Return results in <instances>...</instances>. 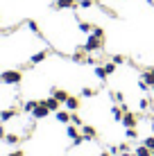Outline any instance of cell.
<instances>
[{
    "label": "cell",
    "instance_id": "cell-25",
    "mask_svg": "<svg viewBox=\"0 0 154 156\" xmlns=\"http://www.w3.org/2000/svg\"><path fill=\"white\" fill-rule=\"evenodd\" d=\"M77 7H82V9H88V7H93V0H79V2H77Z\"/></svg>",
    "mask_w": 154,
    "mask_h": 156
},
{
    "label": "cell",
    "instance_id": "cell-20",
    "mask_svg": "<svg viewBox=\"0 0 154 156\" xmlns=\"http://www.w3.org/2000/svg\"><path fill=\"white\" fill-rule=\"evenodd\" d=\"M111 100H113L116 104H123V102H125V95L118 93V90H113V93H111Z\"/></svg>",
    "mask_w": 154,
    "mask_h": 156
},
{
    "label": "cell",
    "instance_id": "cell-6",
    "mask_svg": "<svg viewBox=\"0 0 154 156\" xmlns=\"http://www.w3.org/2000/svg\"><path fill=\"white\" fill-rule=\"evenodd\" d=\"M136 122H138V118L131 113V111H125V115H123V125H125V129H127V127H136Z\"/></svg>",
    "mask_w": 154,
    "mask_h": 156
},
{
    "label": "cell",
    "instance_id": "cell-7",
    "mask_svg": "<svg viewBox=\"0 0 154 156\" xmlns=\"http://www.w3.org/2000/svg\"><path fill=\"white\" fill-rule=\"evenodd\" d=\"M52 98H55V100H59L61 104H66V100L70 98V95H68L63 88H52Z\"/></svg>",
    "mask_w": 154,
    "mask_h": 156
},
{
    "label": "cell",
    "instance_id": "cell-15",
    "mask_svg": "<svg viewBox=\"0 0 154 156\" xmlns=\"http://www.w3.org/2000/svg\"><path fill=\"white\" fill-rule=\"evenodd\" d=\"M125 136H127V140H136V138H138L136 127H127V129H125Z\"/></svg>",
    "mask_w": 154,
    "mask_h": 156
},
{
    "label": "cell",
    "instance_id": "cell-14",
    "mask_svg": "<svg viewBox=\"0 0 154 156\" xmlns=\"http://www.w3.org/2000/svg\"><path fill=\"white\" fill-rule=\"evenodd\" d=\"M66 109H68V111H77V109H79V100L70 95V98L66 100Z\"/></svg>",
    "mask_w": 154,
    "mask_h": 156
},
{
    "label": "cell",
    "instance_id": "cell-9",
    "mask_svg": "<svg viewBox=\"0 0 154 156\" xmlns=\"http://www.w3.org/2000/svg\"><path fill=\"white\" fill-rule=\"evenodd\" d=\"M45 59H48V50H41V52H36V55H32V59H30V63H32V66H36V63L45 61Z\"/></svg>",
    "mask_w": 154,
    "mask_h": 156
},
{
    "label": "cell",
    "instance_id": "cell-35",
    "mask_svg": "<svg viewBox=\"0 0 154 156\" xmlns=\"http://www.w3.org/2000/svg\"><path fill=\"white\" fill-rule=\"evenodd\" d=\"M152 133H154V120H152Z\"/></svg>",
    "mask_w": 154,
    "mask_h": 156
},
{
    "label": "cell",
    "instance_id": "cell-4",
    "mask_svg": "<svg viewBox=\"0 0 154 156\" xmlns=\"http://www.w3.org/2000/svg\"><path fill=\"white\" fill-rule=\"evenodd\" d=\"M79 131H82V136L86 138V140H95V138H98V131H95V127H91V125H82Z\"/></svg>",
    "mask_w": 154,
    "mask_h": 156
},
{
    "label": "cell",
    "instance_id": "cell-26",
    "mask_svg": "<svg viewBox=\"0 0 154 156\" xmlns=\"http://www.w3.org/2000/svg\"><path fill=\"white\" fill-rule=\"evenodd\" d=\"M143 145H145L147 149H152V152H154V136H150V138H145V140H143Z\"/></svg>",
    "mask_w": 154,
    "mask_h": 156
},
{
    "label": "cell",
    "instance_id": "cell-31",
    "mask_svg": "<svg viewBox=\"0 0 154 156\" xmlns=\"http://www.w3.org/2000/svg\"><path fill=\"white\" fill-rule=\"evenodd\" d=\"M9 156H25V154H23V152H20V149H18V152H12Z\"/></svg>",
    "mask_w": 154,
    "mask_h": 156
},
{
    "label": "cell",
    "instance_id": "cell-11",
    "mask_svg": "<svg viewBox=\"0 0 154 156\" xmlns=\"http://www.w3.org/2000/svg\"><path fill=\"white\" fill-rule=\"evenodd\" d=\"M66 133H68V138H79L82 133H79V129H77V125H73V122H68V127H66Z\"/></svg>",
    "mask_w": 154,
    "mask_h": 156
},
{
    "label": "cell",
    "instance_id": "cell-10",
    "mask_svg": "<svg viewBox=\"0 0 154 156\" xmlns=\"http://www.w3.org/2000/svg\"><path fill=\"white\" fill-rule=\"evenodd\" d=\"M55 118H57V122H61V125H68V122H70V111H57Z\"/></svg>",
    "mask_w": 154,
    "mask_h": 156
},
{
    "label": "cell",
    "instance_id": "cell-17",
    "mask_svg": "<svg viewBox=\"0 0 154 156\" xmlns=\"http://www.w3.org/2000/svg\"><path fill=\"white\" fill-rule=\"evenodd\" d=\"M36 104H39L36 100H27V102L23 104V111H25V113H32V111L36 109Z\"/></svg>",
    "mask_w": 154,
    "mask_h": 156
},
{
    "label": "cell",
    "instance_id": "cell-34",
    "mask_svg": "<svg viewBox=\"0 0 154 156\" xmlns=\"http://www.w3.org/2000/svg\"><path fill=\"white\" fill-rule=\"evenodd\" d=\"M120 156H136V154H131V152H127V154H120Z\"/></svg>",
    "mask_w": 154,
    "mask_h": 156
},
{
    "label": "cell",
    "instance_id": "cell-21",
    "mask_svg": "<svg viewBox=\"0 0 154 156\" xmlns=\"http://www.w3.org/2000/svg\"><path fill=\"white\" fill-rule=\"evenodd\" d=\"M95 95H98V90H95V88H88V86H86V88H82V98H95Z\"/></svg>",
    "mask_w": 154,
    "mask_h": 156
},
{
    "label": "cell",
    "instance_id": "cell-3",
    "mask_svg": "<svg viewBox=\"0 0 154 156\" xmlns=\"http://www.w3.org/2000/svg\"><path fill=\"white\" fill-rule=\"evenodd\" d=\"M52 113V111L50 109H48V106H45V102L43 100H41L39 102V104H36V109L34 111H32V118H34V120H43V118H48V115H50Z\"/></svg>",
    "mask_w": 154,
    "mask_h": 156
},
{
    "label": "cell",
    "instance_id": "cell-12",
    "mask_svg": "<svg viewBox=\"0 0 154 156\" xmlns=\"http://www.w3.org/2000/svg\"><path fill=\"white\" fill-rule=\"evenodd\" d=\"M141 79H143V82H145V84H154V68H147V70H143V75H141Z\"/></svg>",
    "mask_w": 154,
    "mask_h": 156
},
{
    "label": "cell",
    "instance_id": "cell-32",
    "mask_svg": "<svg viewBox=\"0 0 154 156\" xmlns=\"http://www.w3.org/2000/svg\"><path fill=\"white\" fill-rule=\"evenodd\" d=\"M0 138H5V127L0 125Z\"/></svg>",
    "mask_w": 154,
    "mask_h": 156
},
{
    "label": "cell",
    "instance_id": "cell-18",
    "mask_svg": "<svg viewBox=\"0 0 154 156\" xmlns=\"http://www.w3.org/2000/svg\"><path fill=\"white\" fill-rule=\"evenodd\" d=\"M134 154H136V156H152V149H147L145 145H138Z\"/></svg>",
    "mask_w": 154,
    "mask_h": 156
},
{
    "label": "cell",
    "instance_id": "cell-5",
    "mask_svg": "<svg viewBox=\"0 0 154 156\" xmlns=\"http://www.w3.org/2000/svg\"><path fill=\"white\" fill-rule=\"evenodd\" d=\"M52 7H55V9H75L77 7V0H57Z\"/></svg>",
    "mask_w": 154,
    "mask_h": 156
},
{
    "label": "cell",
    "instance_id": "cell-22",
    "mask_svg": "<svg viewBox=\"0 0 154 156\" xmlns=\"http://www.w3.org/2000/svg\"><path fill=\"white\" fill-rule=\"evenodd\" d=\"M20 138L18 136H14V133H5V143H9V145H16Z\"/></svg>",
    "mask_w": 154,
    "mask_h": 156
},
{
    "label": "cell",
    "instance_id": "cell-1",
    "mask_svg": "<svg viewBox=\"0 0 154 156\" xmlns=\"http://www.w3.org/2000/svg\"><path fill=\"white\" fill-rule=\"evenodd\" d=\"M104 48V30L102 27H95L91 34H88L86 43H84V50L86 52H98Z\"/></svg>",
    "mask_w": 154,
    "mask_h": 156
},
{
    "label": "cell",
    "instance_id": "cell-27",
    "mask_svg": "<svg viewBox=\"0 0 154 156\" xmlns=\"http://www.w3.org/2000/svg\"><path fill=\"white\" fill-rule=\"evenodd\" d=\"M27 27H30L32 32H34V34H39V25H36L34 20H27Z\"/></svg>",
    "mask_w": 154,
    "mask_h": 156
},
{
    "label": "cell",
    "instance_id": "cell-33",
    "mask_svg": "<svg viewBox=\"0 0 154 156\" xmlns=\"http://www.w3.org/2000/svg\"><path fill=\"white\" fill-rule=\"evenodd\" d=\"M100 156H113V154H111V152H102V154H100Z\"/></svg>",
    "mask_w": 154,
    "mask_h": 156
},
{
    "label": "cell",
    "instance_id": "cell-19",
    "mask_svg": "<svg viewBox=\"0 0 154 156\" xmlns=\"http://www.w3.org/2000/svg\"><path fill=\"white\" fill-rule=\"evenodd\" d=\"M95 77H98V79H107V77H109L107 68H104V66H98V68H95Z\"/></svg>",
    "mask_w": 154,
    "mask_h": 156
},
{
    "label": "cell",
    "instance_id": "cell-8",
    "mask_svg": "<svg viewBox=\"0 0 154 156\" xmlns=\"http://www.w3.org/2000/svg\"><path fill=\"white\" fill-rule=\"evenodd\" d=\"M18 115V109H7V111H0V122H9L12 118Z\"/></svg>",
    "mask_w": 154,
    "mask_h": 156
},
{
    "label": "cell",
    "instance_id": "cell-16",
    "mask_svg": "<svg viewBox=\"0 0 154 156\" xmlns=\"http://www.w3.org/2000/svg\"><path fill=\"white\" fill-rule=\"evenodd\" d=\"M79 30H82L84 34H91V32L95 30V25H91V23H86V20H79Z\"/></svg>",
    "mask_w": 154,
    "mask_h": 156
},
{
    "label": "cell",
    "instance_id": "cell-13",
    "mask_svg": "<svg viewBox=\"0 0 154 156\" xmlns=\"http://www.w3.org/2000/svg\"><path fill=\"white\" fill-rule=\"evenodd\" d=\"M43 102H45V106H48V109H50V111H55V113L59 111V106H61V102H59V100H55V98H48V100H43Z\"/></svg>",
    "mask_w": 154,
    "mask_h": 156
},
{
    "label": "cell",
    "instance_id": "cell-28",
    "mask_svg": "<svg viewBox=\"0 0 154 156\" xmlns=\"http://www.w3.org/2000/svg\"><path fill=\"white\" fill-rule=\"evenodd\" d=\"M125 61H127V59H125L123 55H116V57H113V63H116V66H120V63H125Z\"/></svg>",
    "mask_w": 154,
    "mask_h": 156
},
{
    "label": "cell",
    "instance_id": "cell-30",
    "mask_svg": "<svg viewBox=\"0 0 154 156\" xmlns=\"http://www.w3.org/2000/svg\"><path fill=\"white\" fill-rule=\"evenodd\" d=\"M118 149H120V154H127V152H129V145H127V143H123V145H118Z\"/></svg>",
    "mask_w": 154,
    "mask_h": 156
},
{
    "label": "cell",
    "instance_id": "cell-36",
    "mask_svg": "<svg viewBox=\"0 0 154 156\" xmlns=\"http://www.w3.org/2000/svg\"><path fill=\"white\" fill-rule=\"evenodd\" d=\"M152 93H154V84H152Z\"/></svg>",
    "mask_w": 154,
    "mask_h": 156
},
{
    "label": "cell",
    "instance_id": "cell-29",
    "mask_svg": "<svg viewBox=\"0 0 154 156\" xmlns=\"http://www.w3.org/2000/svg\"><path fill=\"white\" fill-rule=\"evenodd\" d=\"M104 68H107V73H109V75H113V73H116V63H113V61H111V63H104Z\"/></svg>",
    "mask_w": 154,
    "mask_h": 156
},
{
    "label": "cell",
    "instance_id": "cell-23",
    "mask_svg": "<svg viewBox=\"0 0 154 156\" xmlns=\"http://www.w3.org/2000/svg\"><path fill=\"white\" fill-rule=\"evenodd\" d=\"M70 122H73V125H77V127H82V125H84V122H82V118H79V115L75 113V111H70Z\"/></svg>",
    "mask_w": 154,
    "mask_h": 156
},
{
    "label": "cell",
    "instance_id": "cell-24",
    "mask_svg": "<svg viewBox=\"0 0 154 156\" xmlns=\"http://www.w3.org/2000/svg\"><path fill=\"white\" fill-rule=\"evenodd\" d=\"M138 109H141V111H147V109H150V100H147V98H141V100H138Z\"/></svg>",
    "mask_w": 154,
    "mask_h": 156
},
{
    "label": "cell",
    "instance_id": "cell-2",
    "mask_svg": "<svg viewBox=\"0 0 154 156\" xmlns=\"http://www.w3.org/2000/svg\"><path fill=\"white\" fill-rule=\"evenodd\" d=\"M20 79H23V73L20 70H5V73H0V82L2 84H20Z\"/></svg>",
    "mask_w": 154,
    "mask_h": 156
}]
</instances>
